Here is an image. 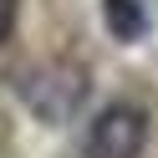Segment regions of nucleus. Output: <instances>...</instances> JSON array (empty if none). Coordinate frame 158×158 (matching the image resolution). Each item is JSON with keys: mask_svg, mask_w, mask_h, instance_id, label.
<instances>
[{"mask_svg": "<svg viewBox=\"0 0 158 158\" xmlns=\"http://www.w3.org/2000/svg\"><path fill=\"white\" fill-rule=\"evenodd\" d=\"M21 102L41 123H72L77 107L87 102V72L72 61H46L21 77Z\"/></svg>", "mask_w": 158, "mask_h": 158, "instance_id": "1", "label": "nucleus"}, {"mask_svg": "<svg viewBox=\"0 0 158 158\" xmlns=\"http://www.w3.org/2000/svg\"><path fill=\"white\" fill-rule=\"evenodd\" d=\"M148 148V112L138 102H107L92 112V123L82 127V153L87 158H143Z\"/></svg>", "mask_w": 158, "mask_h": 158, "instance_id": "2", "label": "nucleus"}, {"mask_svg": "<svg viewBox=\"0 0 158 158\" xmlns=\"http://www.w3.org/2000/svg\"><path fill=\"white\" fill-rule=\"evenodd\" d=\"M102 26L112 41H143L148 36V10H143V0H102Z\"/></svg>", "mask_w": 158, "mask_h": 158, "instance_id": "3", "label": "nucleus"}, {"mask_svg": "<svg viewBox=\"0 0 158 158\" xmlns=\"http://www.w3.org/2000/svg\"><path fill=\"white\" fill-rule=\"evenodd\" d=\"M15 21H21V0H0V41L15 36Z\"/></svg>", "mask_w": 158, "mask_h": 158, "instance_id": "4", "label": "nucleus"}]
</instances>
